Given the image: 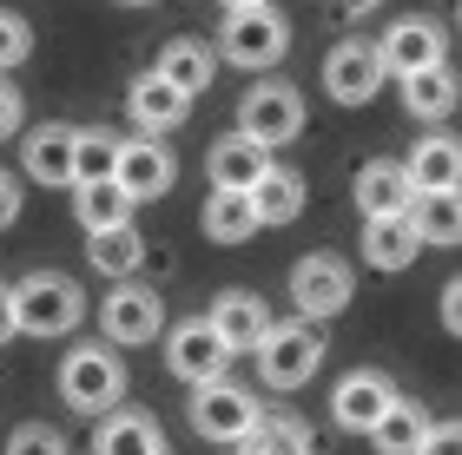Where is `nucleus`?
Wrapping results in <instances>:
<instances>
[{
	"mask_svg": "<svg viewBox=\"0 0 462 455\" xmlns=\"http://www.w3.org/2000/svg\"><path fill=\"white\" fill-rule=\"evenodd\" d=\"M7 291H14V330H27V337H67L87 317V291L60 271H27Z\"/></svg>",
	"mask_w": 462,
	"mask_h": 455,
	"instance_id": "1",
	"label": "nucleus"
},
{
	"mask_svg": "<svg viewBox=\"0 0 462 455\" xmlns=\"http://www.w3.org/2000/svg\"><path fill=\"white\" fill-rule=\"evenodd\" d=\"M125 396V363L106 343H73L60 357V403L79 409V416H106Z\"/></svg>",
	"mask_w": 462,
	"mask_h": 455,
	"instance_id": "2",
	"label": "nucleus"
},
{
	"mask_svg": "<svg viewBox=\"0 0 462 455\" xmlns=\"http://www.w3.org/2000/svg\"><path fill=\"white\" fill-rule=\"evenodd\" d=\"M218 53L231 67H245V73H264V67H278L291 53V20L278 7H238V14H225Z\"/></svg>",
	"mask_w": 462,
	"mask_h": 455,
	"instance_id": "3",
	"label": "nucleus"
},
{
	"mask_svg": "<svg viewBox=\"0 0 462 455\" xmlns=\"http://www.w3.org/2000/svg\"><path fill=\"white\" fill-rule=\"evenodd\" d=\"M350 297H356V271H350L337 251H310V258L291 264V304H298V317H304V323L337 317Z\"/></svg>",
	"mask_w": 462,
	"mask_h": 455,
	"instance_id": "4",
	"label": "nucleus"
},
{
	"mask_svg": "<svg viewBox=\"0 0 462 455\" xmlns=\"http://www.w3.org/2000/svg\"><path fill=\"white\" fill-rule=\"evenodd\" d=\"M324 363V330L318 323H271L258 343V369L271 389H304Z\"/></svg>",
	"mask_w": 462,
	"mask_h": 455,
	"instance_id": "5",
	"label": "nucleus"
},
{
	"mask_svg": "<svg viewBox=\"0 0 462 455\" xmlns=\"http://www.w3.org/2000/svg\"><path fill=\"white\" fill-rule=\"evenodd\" d=\"M238 132L258 139V146H284V139L304 132V93L291 86V79H264V86H251L238 99Z\"/></svg>",
	"mask_w": 462,
	"mask_h": 455,
	"instance_id": "6",
	"label": "nucleus"
},
{
	"mask_svg": "<svg viewBox=\"0 0 462 455\" xmlns=\"http://www.w3.org/2000/svg\"><path fill=\"white\" fill-rule=\"evenodd\" d=\"M258 416H264V403L251 396L245 383H225L218 377V383H199L192 389V429L205 442H238Z\"/></svg>",
	"mask_w": 462,
	"mask_h": 455,
	"instance_id": "7",
	"label": "nucleus"
},
{
	"mask_svg": "<svg viewBox=\"0 0 462 455\" xmlns=\"http://www.w3.org/2000/svg\"><path fill=\"white\" fill-rule=\"evenodd\" d=\"M225 363H231V350L218 343V330L205 323V317H185L165 330V369H172L179 383H218L225 377Z\"/></svg>",
	"mask_w": 462,
	"mask_h": 455,
	"instance_id": "8",
	"label": "nucleus"
},
{
	"mask_svg": "<svg viewBox=\"0 0 462 455\" xmlns=\"http://www.w3.org/2000/svg\"><path fill=\"white\" fill-rule=\"evenodd\" d=\"M99 330H106L99 343H152L165 330V297L152 291V284L125 278L119 291L106 297V310H99Z\"/></svg>",
	"mask_w": 462,
	"mask_h": 455,
	"instance_id": "9",
	"label": "nucleus"
},
{
	"mask_svg": "<svg viewBox=\"0 0 462 455\" xmlns=\"http://www.w3.org/2000/svg\"><path fill=\"white\" fill-rule=\"evenodd\" d=\"M172 178H179V159L159 146V139H119V159H113V185L133 205H145V198H165L172 192Z\"/></svg>",
	"mask_w": 462,
	"mask_h": 455,
	"instance_id": "10",
	"label": "nucleus"
},
{
	"mask_svg": "<svg viewBox=\"0 0 462 455\" xmlns=\"http://www.w3.org/2000/svg\"><path fill=\"white\" fill-rule=\"evenodd\" d=\"M376 59H383V73L410 79V73H423V67H443V59H449V40H443L436 20L410 14V20H396V27L376 40Z\"/></svg>",
	"mask_w": 462,
	"mask_h": 455,
	"instance_id": "11",
	"label": "nucleus"
},
{
	"mask_svg": "<svg viewBox=\"0 0 462 455\" xmlns=\"http://www.w3.org/2000/svg\"><path fill=\"white\" fill-rule=\"evenodd\" d=\"M324 86L337 106H370L376 86H383V59H376L370 40H337L324 59Z\"/></svg>",
	"mask_w": 462,
	"mask_h": 455,
	"instance_id": "12",
	"label": "nucleus"
},
{
	"mask_svg": "<svg viewBox=\"0 0 462 455\" xmlns=\"http://www.w3.org/2000/svg\"><path fill=\"white\" fill-rule=\"evenodd\" d=\"M390 403H396V383L383 377V369H350V377L330 389V423L350 429V436H370Z\"/></svg>",
	"mask_w": 462,
	"mask_h": 455,
	"instance_id": "13",
	"label": "nucleus"
},
{
	"mask_svg": "<svg viewBox=\"0 0 462 455\" xmlns=\"http://www.w3.org/2000/svg\"><path fill=\"white\" fill-rule=\"evenodd\" d=\"M93 455H172V442H165V429L145 416V409H106V416H93Z\"/></svg>",
	"mask_w": 462,
	"mask_h": 455,
	"instance_id": "14",
	"label": "nucleus"
},
{
	"mask_svg": "<svg viewBox=\"0 0 462 455\" xmlns=\"http://www.w3.org/2000/svg\"><path fill=\"white\" fill-rule=\"evenodd\" d=\"M125 106H133V126H139L145 139H159V132H179V126H185L192 99H185L179 86H165L159 73H139L133 86H125Z\"/></svg>",
	"mask_w": 462,
	"mask_h": 455,
	"instance_id": "15",
	"label": "nucleus"
},
{
	"mask_svg": "<svg viewBox=\"0 0 462 455\" xmlns=\"http://www.w3.org/2000/svg\"><path fill=\"white\" fill-rule=\"evenodd\" d=\"M271 172V152L258 146V139H245V132H231L212 146V159H205V178H212V192H251Z\"/></svg>",
	"mask_w": 462,
	"mask_h": 455,
	"instance_id": "16",
	"label": "nucleus"
},
{
	"mask_svg": "<svg viewBox=\"0 0 462 455\" xmlns=\"http://www.w3.org/2000/svg\"><path fill=\"white\" fill-rule=\"evenodd\" d=\"M218 330V343L238 357V350H258L264 343V330H271V310H264V297H251V291H225L218 304H212V317H205Z\"/></svg>",
	"mask_w": 462,
	"mask_h": 455,
	"instance_id": "17",
	"label": "nucleus"
},
{
	"mask_svg": "<svg viewBox=\"0 0 462 455\" xmlns=\"http://www.w3.org/2000/svg\"><path fill=\"white\" fill-rule=\"evenodd\" d=\"M410 198H416V185L403 178L396 159H370L364 172H356V212L364 218H403Z\"/></svg>",
	"mask_w": 462,
	"mask_h": 455,
	"instance_id": "18",
	"label": "nucleus"
},
{
	"mask_svg": "<svg viewBox=\"0 0 462 455\" xmlns=\"http://www.w3.org/2000/svg\"><path fill=\"white\" fill-rule=\"evenodd\" d=\"M73 132L79 126H60V119L33 126L27 132V178H40V185H73Z\"/></svg>",
	"mask_w": 462,
	"mask_h": 455,
	"instance_id": "19",
	"label": "nucleus"
},
{
	"mask_svg": "<svg viewBox=\"0 0 462 455\" xmlns=\"http://www.w3.org/2000/svg\"><path fill=\"white\" fill-rule=\"evenodd\" d=\"M245 198H251V212H258V224H298L310 192H304V178L291 172V165H271V172L251 185Z\"/></svg>",
	"mask_w": 462,
	"mask_h": 455,
	"instance_id": "20",
	"label": "nucleus"
},
{
	"mask_svg": "<svg viewBox=\"0 0 462 455\" xmlns=\"http://www.w3.org/2000/svg\"><path fill=\"white\" fill-rule=\"evenodd\" d=\"M403 224L416 232V244H436V251H449V244L462 238V205H456V192H416L410 212H403Z\"/></svg>",
	"mask_w": 462,
	"mask_h": 455,
	"instance_id": "21",
	"label": "nucleus"
},
{
	"mask_svg": "<svg viewBox=\"0 0 462 455\" xmlns=\"http://www.w3.org/2000/svg\"><path fill=\"white\" fill-rule=\"evenodd\" d=\"M423 258V244L403 218H364V264L370 271H410Z\"/></svg>",
	"mask_w": 462,
	"mask_h": 455,
	"instance_id": "22",
	"label": "nucleus"
},
{
	"mask_svg": "<svg viewBox=\"0 0 462 455\" xmlns=\"http://www.w3.org/2000/svg\"><path fill=\"white\" fill-rule=\"evenodd\" d=\"M403 113L410 119H423V126H436V119H449L456 113V67L443 59V67H423V73H410L403 79Z\"/></svg>",
	"mask_w": 462,
	"mask_h": 455,
	"instance_id": "23",
	"label": "nucleus"
},
{
	"mask_svg": "<svg viewBox=\"0 0 462 455\" xmlns=\"http://www.w3.org/2000/svg\"><path fill=\"white\" fill-rule=\"evenodd\" d=\"M403 178L416 185V192H456V178H462L456 139H416V152L403 159Z\"/></svg>",
	"mask_w": 462,
	"mask_h": 455,
	"instance_id": "24",
	"label": "nucleus"
},
{
	"mask_svg": "<svg viewBox=\"0 0 462 455\" xmlns=\"http://www.w3.org/2000/svg\"><path fill=\"white\" fill-rule=\"evenodd\" d=\"M87 258H93L99 278H119V284H125V278L145 271V238L133 232V224H113V232H93Z\"/></svg>",
	"mask_w": 462,
	"mask_h": 455,
	"instance_id": "25",
	"label": "nucleus"
},
{
	"mask_svg": "<svg viewBox=\"0 0 462 455\" xmlns=\"http://www.w3.org/2000/svg\"><path fill=\"white\" fill-rule=\"evenodd\" d=\"M423 436H430L423 403H403V396H396V403L383 409V416H376V429H370L376 455H416V449H423Z\"/></svg>",
	"mask_w": 462,
	"mask_h": 455,
	"instance_id": "26",
	"label": "nucleus"
},
{
	"mask_svg": "<svg viewBox=\"0 0 462 455\" xmlns=\"http://www.w3.org/2000/svg\"><path fill=\"white\" fill-rule=\"evenodd\" d=\"M165 86H179L185 99H199L212 86V53L199 47V40H172V47H159V67H152Z\"/></svg>",
	"mask_w": 462,
	"mask_h": 455,
	"instance_id": "27",
	"label": "nucleus"
},
{
	"mask_svg": "<svg viewBox=\"0 0 462 455\" xmlns=\"http://www.w3.org/2000/svg\"><path fill=\"white\" fill-rule=\"evenodd\" d=\"M199 224H205V238H212V244H245L251 232H258V212H251L245 192H212Z\"/></svg>",
	"mask_w": 462,
	"mask_h": 455,
	"instance_id": "28",
	"label": "nucleus"
},
{
	"mask_svg": "<svg viewBox=\"0 0 462 455\" xmlns=\"http://www.w3.org/2000/svg\"><path fill=\"white\" fill-rule=\"evenodd\" d=\"M304 449H310V436H304V423H291V416H258L231 442V455H304Z\"/></svg>",
	"mask_w": 462,
	"mask_h": 455,
	"instance_id": "29",
	"label": "nucleus"
},
{
	"mask_svg": "<svg viewBox=\"0 0 462 455\" xmlns=\"http://www.w3.org/2000/svg\"><path fill=\"white\" fill-rule=\"evenodd\" d=\"M73 205H79V224H87V238L93 232H113V224H133V198L119 192L113 178H99V185H73Z\"/></svg>",
	"mask_w": 462,
	"mask_h": 455,
	"instance_id": "30",
	"label": "nucleus"
},
{
	"mask_svg": "<svg viewBox=\"0 0 462 455\" xmlns=\"http://www.w3.org/2000/svg\"><path fill=\"white\" fill-rule=\"evenodd\" d=\"M113 159H119V132L113 126H79L73 132V185L113 178Z\"/></svg>",
	"mask_w": 462,
	"mask_h": 455,
	"instance_id": "31",
	"label": "nucleus"
},
{
	"mask_svg": "<svg viewBox=\"0 0 462 455\" xmlns=\"http://www.w3.org/2000/svg\"><path fill=\"white\" fill-rule=\"evenodd\" d=\"M27 53H33V27H27V14L0 7V73L27 67Z\"/></svg>",
	"mask_w": 462,
	"mask_h": 455,
	"instance_id": "32",
	"label": "nucleus"
},
{
	"mask_svg": "<svg viewBox=\"0 0 462 455\" xmlns=\"http://www.w3.org/2000/svg\"><path fill=\"white\" fill-rule=\"evenodd\" d=\"M7 455H67V436L47 429V423H20L14 442H7Z\"/></svg>",
	"mask_w": 462,
	"mask_h": 455,
	"instance_id": "33",
	"label": "nucleus"
},
{
	"mask_svg": "<svg viewBox=\"0 0 462 455\" xmlns=\"http://www.w3.org/2000/svg\"><path fill=\"white\" fill-rule=\"evenodd\" d=\"M20 126H27V99H20V86L7 73H0V139H14Z\"/></svg>",
	"mask_w": 462,
	"mask_h": 455,
	"instance_id": "34",
	"label": "nucleus"
},
{
	"mask_svg": "<svg viewBox=\"0 0 462 455\" xmlns=\"http://www.w3.org/2000/svg\"><path fill=\"white\" fill-rule=\"evenodd\" d=\"M436 317H443L449 337H462V284H456V278L443 284V291H436Z\"/></svg>",
	"mask_w": 462,
	"mask_h": 455,
	"instance_id": "35",
	"label": "nucleus"
},
{
	"mask_svg": "<svg viewBox=\"0 0 462 455\" xmlns=\"http://www.w3.org/2000/svg\"><path fill=\"white\" fill-rule=\"evenodd\" d=\"M416 455H462V429L456 423H430V436H423Z\"/></svg>",
	"mask_w": 462,
	"mask_h": 455,
	"instance_id": "36",
	"label": "nucleus"
},
{
	"mask_svg": "<svg viewBox=\"0 0 462 455\" xmlns=\"http://www.w3.org/2000/svg\"><path fill=\"white\" fill-rule=\"evenodd\" d=\"M20 205H27V192H20V178L7 172V165H0V232H7V224L20 218Z\"/></svg>",
	"mask_w": 462,
	"mask_h": 455,
	"instance_id": "37",
	"label": "nucleus"
},
{
	"mask_svg": "<svg viewBox=\"0 0 462 455\" xmlns=\"http://www.w3.org/2000/svg\"><path fill=\"white\" fill-rule=\"evenodd\" d=\"M7 337H14V291L0 284V343H7Z\"/></svg>",
	"mask_w": 462,
	"mask_h": 455,
	"instance_id": "38",
	"label": "nucleus"
},
{
	"mask_svg": "<svg viewBox=\"0 0 462 455\" xmlns=\"http://www.w3.org/2000/svg\"><path fill=\"white\" fill-rule=\"evenodd\" d=\"M344 14H370V7H383V0H337Z\"/></svg>",
	"mask_w": 462,
	"mask_h": 455,
	"instance_id": "39",
	"label": "nucleus"
},
{
	"mask_svg": "<svg viewBox=\"0 0 462 455\" xmlns=\"http://www.w3.org/2000/svg\"><path fill=\"white\" fill-rule=\"evenodd\" d=\"M225 14H238V7H271V0H218Z\"/></svg>",
	"mask_w": 462,
	"mask_h": 455,
	"instance_id": "40",
	"label": "nucleus"
},
{
	"mask_svg": "<svg viewBox=\"0 0 462 455\" xmlns=\"http://www.w3.org/2000/svg\"><path fill=\"white\" fill-rule=\"evenodd\" d=\"M304 455H318V449H304Z\"/></svg>",
	"mask_w": 462,
	"mask_h": 455,
	"instance_id": "41",
	"label": "nucleus"
}]
</instances>
